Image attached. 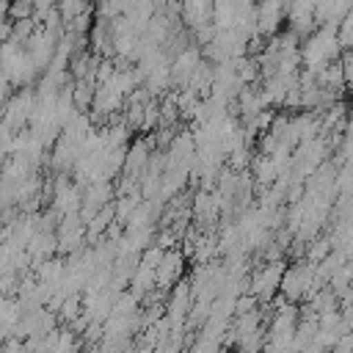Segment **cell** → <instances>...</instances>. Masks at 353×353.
I'll list each match as a JSON object with an SVG mask.
<instances>
[{"label":"cell","instance_id":"1","mask_svg":"<svg viewBox=\"0 0 353 353\" xmlns=\"http://www.w3.org/2000/svg\"><path fill=\"white\" fill-rule=\"evenodd\" d=\"M33 11H36L33 8V0H11V8H8V14L14 19H30Z\"/></svg>","mask_w":353,"mask_h":353}]
</instances>
